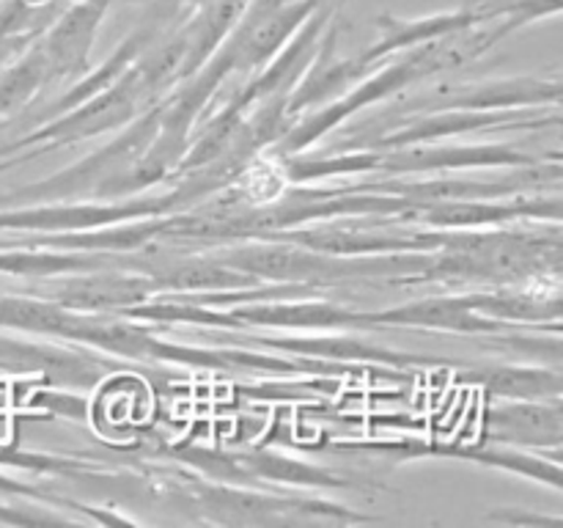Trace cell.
Segmentation results:
<instances>
[{"mask_svg": "<svg viewBox=\"0 0 563 528\" xmlns=\"http://www.w3.org/2000/svg\"><path fill=\"white\" fill-rule=\"evenodd\" d=\"M170 501H185L196 506L209 522L218 526H302V522H374L379 517L361 515L350 506L330 504L322 498L306 495H275L247 490L245 484L225 482H198L181 479L170 493Z\"/></svg>", "mask_w": 563, "mask_h": 528, "instance_id": "cell-1", "label": "cell"}, {"mask_svg": "<svg viewBox=\"0 0 563 528\" xmlns=\"http://www.w3.org/2000/svg\"><path fill=\"white\" fill-rule=\"evenodd\" d=\"M159 127V102L148 105L141 116L121 127L113 141L104 143L97 152L86 154L77 163L66 165L58 174L25 185L11 193V201L49 204V201H113V190L124 170L143 154L152 143Z\"/></svg>", "mask_w": 563, "mask_h": 528, "instance_id": "cell-2", "label": "cell"}, {"mask_svg": "<svg viewBox=\"0 0 563 528\" xmlns=\"http://www.w3.org/2000/svg\"><path fill=\"white\" fill-rule=\"evenodd\" d=\"M146 108L148 102L143 99L137 77L130 66L124 77L110 88H104L102 94L75 105L71 110H64V113L49 116L42 127H36L27 135H22L20 141L0 148V157L22 154L25 160H33L38 154L53 152V148L75 146V143L91 141V138L108 135V132H119L121 127L130 124Z\"/></svg>", "mask_w": 563, "mask_h": 528, "instance_id": "cell-3", "label": "cell"}, {"mask_svg": "<svg viewBox=\"0 0 563 528\" xmlns=\"http://www.w3.org/2000/svg\"><path fill=\"white\" fill-rule=\"evenodd\" d=\"M561 75H515L487 77L471 82H438L423 88L418 97H407L394 105V119L429 113V110H526L561 108Z\"/></svg>", "mask_w": 563, "mask_h": 528, "instance_id": "cell-4", "label": "cell"}, {"mask_svg": "<svg viewBox=\"0 0 563 528\" xmlns=\"http://www.w3.org/2000/svg\"><path fill=\"white\" fill-rule=\"evenodd\" d=\"M341 449H357V451H372V454L394 457V460L407 462V460H462L473 462V465L495 468V471L515 473V476L531 479V482L548 484L555 493L563 490V471H561V451H553L548 457V451H531V449H517V446H504V443H429V440H396V443H352L341 446Z\"/></svg>", "mask_w": 563, "mask_h": 528, "instance_id": "cell-5", "label": "cell"}, {"mask_svg": "<svg viewBox=\"0 0 563 528\" xmlns=\"http://www.w3.org/2000/svg\"><path fill=\"white\" fill-rule=\"evenodd\" d=\"M542 154H528L509 143H410V146L379 148V170L383 176H418V174H462V170L484 168H526L542 163Z\"/></svg>", "mask_w": 563, "mask_h": 528, "instance_id": "cell-6", "label": "cell"}, {"mask_svg": "<svg viewBox=\"0 0 563 528\" xmlns=\"http://www.w3.org/2000/svg\"><path fill=\"white\" fill-rule=\"evenodd\" d=\"M36 280L44 284L38 297L80 314H124L126 308L159 297L157 284L146 273L126 267L77 270Z\"/></svg>", "mask_w": 563, "mask_h": 528, "instance_id": "cell-7", "label": "cell"}, {"mask_svg": "<svg viewBox=\"0 0 563 528\" xmlns=\"http://www.w3.org/2000/svg\"><path fill=\"white\" fill-rule=\"evenodd\" d=\"M0 366L20 374H42L47 383L64 388H91L115 363L91 346L69 344V341L42 339V336H36V341L0 336Z\"/></svg>", "mask_w": 563, "mask_h": 528, "instance_id": "cell-8", "label": "cell"}, {"mask_svg": "<svg viewBox=\"0 0 563 528\" xmlns=\"http://www.w3.org/2000/svg\"><path fill=\"white\" fill-rule=\"evenodd\" d=\"M113 0H71L36 36L47 82H71L91 69V53Z\"/></svg>", "mask_w": 563, "mask_h": 528, "instance_id": "cell-9", "label": "cell"}, {"mask_svg": "<svg viewBox=\"0 0 563 528\" xmlns=\"http://www.w3.org/2000/svg\"><path fill=\"white\" fill-rule=\"evenodd\" d=\"M236 330L289 328V330H374L366 308L339 306V302L306 297H267L225 306Z\"/></svg>", "mask_w": 563, "mask_h": 528, "instance_id": "cell-10", "label": "cell"}, {"mask_svg": "<svg viewBox=\"0 0 563 528\" xmlns=\"http://www.w3.org/2000/svg\"><path fill=\"white\" fill-rule=\"evenodd\" d=\"M346 0H328V3L319 6L300 28H297L295 36L278 50V53L269 58V64L264 69H258L245 86L236 88L229 97V102H234L236 108L247 110L253 102L267 97H286V94L295 88V82L300 80L302 72L308 69V64L317 55L319 44H322L324 31H328L330 22L339 14H344Z\"/></svg>", "mask_w": 563, "mask_h": 528, "instance_id": "cell-11", "label": "cell"}, {"mask_svg": "<svg viewBox=\"0 0 563 528\" xmlns=\"http://www.w3.org/2000/svg\"><path fill=\"white\" fill-rule=\"evenodd\" d=\"M482 440L531 451L561 449L563 396L489 402L482 418Z\"/></svg>", "mask_w": 563, "mask_h": 528, "instance_id": "cell-12", "label": "cell"}, {"mask_svg": "<svg viewBox=\"0 0 563 528\" xmlns=\"http://www.w3.org/2000/svg\"><path fill=\"white\" fill-rule=\"evenodd\" d=\"M242 344L258 346V350L286 352L295 358H317L330 363H379V366L412 369L443 363L438 358L418 355V352L390 350V346L374 344V341L350 336V330H335L330 336H245Z\"/></svg>", "mask_w": 563, "mask_h": 528, "instance_id": "cell-13", "label": "cell"}, {"mask_svg": "<svg viewBox=\"0 0 563 528\" xmlns=\"http://www.w3.org/2000/svg\"><path fill=\"white\" fill-rule=\"evenodd\" d=\"M374 330L379 328H418V330H445V333L460 336H489L504 333L511 328H526V324L498 322V319L482 317L473 308L467 292H445V295L421 297V300L401 302L390 308H372L368 311Z\"/></svg>", "mask_w": 563, "mask_h": 528, "instance_id": "cell-14", "label": "cell"}, {"mask_svg": "<svg viewBox=\"0 0 563 528\" xmlns=\"http://www.w3.org/2000/svg\"><path fill=\"white\" fill-rule=\"evenodd\" d=\"M493 20L487 0H471V3L460 6V9L438 11V14L423 16H396V14H377V38L368 44L357 58L368 66L383 64L390 55L401 53V50L421 47L427 42H438V38L449 36V33L460 31L467 25H482V22Z\"/></svg>", "mask_w": 563, "mask_h": 528, "instance_id": "cell-15", "label": "cell"}, {"mask_svg": "<svg viewBox=\"0 0 563 528\" xmlns=\"http://www.w3.org/2000/svg\"><path fill=\"white\" fill-rule=\"evenodd\" d=\"M341 33H344V14H339L330 22L313 61L302 72L300 80L295 82V88L286 94V113H289L291 121H297L302 113L319 108V105L333 102L335 97L350 91L357 80H363L374 69V66L363 64L357 55L341 58Z\"/></svg>", "mask_w": 563, "mask_h": 528, "instance_id": "cell-16", "label": "cell"}, {"mask_svg": "<svg viewBox=\"0 0 563 528\" xmlns=\"http://www.w3.org/2000/svg\"><path fill=\"white\" fill-rule=\"evenodd\" d=\"M460 380L476 385L493 399H550L563 396L561 366L522 361H487L462 369Z\"/></svg>", "mask_w": 563, "mask_h": 528, "instance_id": "cell-17", "label": "cell"}, {"mask_svg": "<svg viewBox=\"0 0 563 528\" xmlns=\"http://www.w3.org/2000/svg\"><path fill=\"white\" fill-rule=\"evenodd\" d=\"M236 462L242 471L247 473L251 484L256 487L258 482H278L291 484V487H322V490H357L355 479L335 473L330 468L317 465V462L297 460V457H286L280 451H245L236 454Z\"/></svg>", "mask_w": 563, "mask_h": 528, "instance_id": "cell-18", "label": "cell"}, {"mask_svg": "<svg viewBox=\"0 0 563 528\" xmlns=\"http://www.w3.org/2000/svg\"><path fill=\"white\" fill-rule=\"evenodd\" d=\"M47 86V66L36 38L0 72V124L20 113Z\"/></svg>", "mask_w": 563, "mask_h": 528, "instance_id": "cell-19", "label": "cell"}, {"mask_svg": "<svg viewBox=\"0 0 563 528\" xmlns=\"http://www.w3.org/2000/svg\"><path fill=\"white\" fill-rule=\"evenodd\" d=\"M64 3L33 6L27 0L0 3V36H38L58 16Z\"/></svg>", "mask_w": 563, "mask_h": 528, "instance_id": "cell-20", "label": "cell"}, {"mask_svg": "<svg viewBox=\"0 0 563 528\" xmlns=\"http://www.w3.org/2000/svg\"><path fill=\"white\" fill-rule=\"evenodd\" d=\"M487 520H498V522H509V526H561L559 515H542V512H528V509H517V506H504V509H489Z\"/></svg>", "mask_w": 563, "mask_h": 528, "instance_id": "cell-21", "label": "cell"}, {"mask_svg": "<svg viewBox=\"0 0 563 528\" xmlns=\"http://www.w3.org/2000/svg\"><path fill=\"white\" fill-rule=\"evenodd\" d=\"M33 6H55V3H66V0H27Z\"/></svg>", "mask_w": 563, "mask_h": 528, "instance_id": "cell-22", "label": "cell"}]
</instances>
